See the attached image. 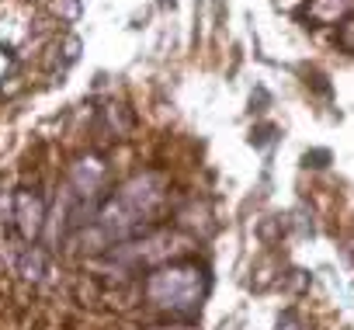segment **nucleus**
I'll use <instances>...</instances> for the list:
<instances>
[{
	"instance_id": "nucleus-4",
	"label": "nucleus",
	"mask_w": 354,
	"mask_h": 330,
	"mask_svg": "<svg viewBox=\"0 0 354 330\" xmlns=\"http://www.w3.org/2000/svg\"><path fill=\"white\" fill-rule=\"evenodd\" d=\"M42 271H46V257H42V250H39V247H28V250H25L21 275H25V278H42Z\"/></svg>"
},
{
	"instance_id": "nucleus-5",
	"label": "nucleus",
	"mask_w": 354,
	"mask_h": 330,
	"mask_svg": "<svg viewBox=\"0 0 354 330\" xmlns=\"http://www.w3.org/2000/svg\"><path fill=\"white\" fill-rule=\"evenodd\" d=\"M330 163V149H309L306 153V167H326Z\"/></svg>"
},
{
	"instance_id": "nucleus-1",
	"label": "nucleus",
	"mask_w": 354,
	"mask_h": 330,
	"mask_svg": "<svg viewBox=\"0 0 354 330\" xmlns=\"http://www.w3.org/2000/svg\"><path fill=\"white\" fill-rule=\"evenodd\" d=\"M209 268L198 261H174V264H160L146 275L142 282V299L174 316V320H188L202 309L205 295H209Z\"/></svg>"
},
{
	"instance_id": "nucleus-2",
	"label": "nucleus",
	"mask_w": 354,
	"mask_h": 330,
	"mask_svg": "<svg viewBox=\"0 0 354 330\" xmlns=\"http://www.w3.org/2000/svg\"><path fill=\"white\" fill-rule=\"evenodd\" d=\"M11 219H15V226L21 230V237L25 240H35L39 233H42V223H46V202H42V195L32 188H21V192H15V209H11Z\"/></svg>"
},
{
	"instance_id": "nucleus-3",
	"label": "nucleus",
	"mask_w": 354,
	"mask_h": 330,
	"mask_svg": "<svg viewBox=\"0 0 354 330\" xmlns=\"http://www.w3.org/2000/svg\"><path fill=\"white\" fill-rule=\"evenodd\" d=\"M354 11V0H313V18L323 25H333L337 18Z\"/></svg>"
}]
</instances>
